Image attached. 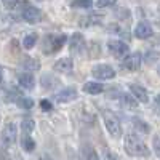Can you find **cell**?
Listing matches in <instances>:
<instances>
[{
  "label": "cell",
  "mask_w": 160,
  "mask_h": 160,
  "mask_svg": "<svg viewBox=\"0 0 160 160\" xmlns=\"http://www.w3.org/2000/svg\"><path fill=\"white\" fill-rule=\"evenodd\" d=\"M125 151L133 157H148L151 154L146 142L138 136V133H128L125 136Z\"/></svg>",
  "instance_id": "cell-1"
},
{
  "label": "cell",
  "mask_w": 160,
  "mask_h": 160,
  "mask_svg": "<svg viewBox=\"0 0 160 160\" xmlns=\"http://www.w3.org/2000/svg\"><path fill=\"white\" fill-rule=\"evenodd\" d=\"M102 120L104 125L108 128V131L111 133L112 138H120L122 136V125H120V120L117 118V115L111 111H102Z\"/></svg>",
  "instance_id": "cell-2"
},
{
  "label": "cell",
  "mask_w": 160,
  "mask_h": 160,
  "mask_svg": "<svg viewBox=\"0 0 160 160\" xmlns=\"http://www.w3.org/2000/svg\"><path fill=\"white\" fill-rule=\"evenodd\" d=\"M21 16L26 22L35 24L42 19V13H40L38 8H35L31 2H22L21 3Z\"/></svg>",
  "instance_id": "cell-3"
},
{
  "label": "cell",
  "mask_w": 160,
  "mask_h": 160,
  "mask_svg": "<svg viewBox=\"0 0 160 160\" xmlns=\"http://www.w3.org/2000/svg\"><path fill=\"white\" fill-rule=\"evenodd\" d=\"M16 141V125L15 123H7L2 130V136H0V142H2V148L7 151L10 149Z\"/></svg>",
  "instance_id": "cell-4"
},
{
  "label": "cell",
  "mask_w": 160,
  "mask_h": 160,
  "mask_svg": "<svg viewBox=\"0 0 160 160\" xmlns=\"http://www.w3.org/2000/svg\"><path fill=\"white\" fill-rule=\"evenodd\" d=\"M91 74L95 78H99V80H111L115 77V71L109 64H96L91 69Z\"/></svg>",
  "instance_id": "cell-5"
},
{
  "label": "cell",
  "mask_w": 160,
  "mask_h": 160,
  "mask_svg": "<svg viewBox=\"0 0 160 160\" xmlns=\"http://www.w3.org/2000/svg\"><path fill=\"white\" fill-rule=\"evenodd\" d=\"M66 43V35H48L45 38V53H55Z\"/></svg>",
  "instance_id": "cell-6"
},
{
  "label": "cell",
  "mask_w": 160,
  "mask_h": 160,
  "mask_svg": "<svg viewBox=\"0 0 160 160\" xmlns=\"http://www.w3.org/2000/svg\"><path fill=\"white\" fill-rule=\"evenodd\" d=\"M108 50L112 56H117V58H123L128 55V45L125 42H120V40H109Z\"/></svg>",
  "instance_id": "cell-7"
},
{
  "label": "cell",
  "mask_w": 160,
  "mask_h": 160,
  "mask_svg": "<svg viewBox=\"0 0 160 160\" xmlns=\"http://www.w3.org/2000/svg\"><path fill=\"white\" fill-rule=\"evenodd\" d=\"M141 62H142V56H141V53H131V55L125 56L123 68H125L128 72H136V71L141 68Z\"/></svg>",
  "instance_id": "cell-8"
},
{
  "label": "cell",
  "mask_w": 160,
  "mask_h": 160,
  "mask_svg": "<svg viewBox=\"0 0 160 160\" xmlns=\"http://www.w3.org/2000/svg\"><path fill=\"white\" fill-rule=\"evenodd\" d=\"M130 91H131V95L135 96L139 102H148V101H149L148 90H146L144 87H141V85H138V83H131V85H130Z\"/></svg>",
  "instance_id": "cell-9"
},
{
  "label": "cell",
  "mask_w": 160,
  "mask_h": 160,
  "mask_svg": "<svg viewBox=\"0 0 160 160\" xmlns=\"http://www.w3.org/2000/svg\"><path fill=\"white\" fill-rule=\"evenodd\" d=\"M135 35H136L138 38H141V40L149 38V37L152 35V28H151V24L146 22V21L139 22V24L136 26V29H135Z\"/></svg>",
  "instance_id": "cell-10"
},
{
  "label": "cell",
  "mask_w": 160,
  "mask_h": 160,
  "mask_svg": "<svg viewBox=\"0 0 160 160\" xmlns=\"http://www.w3.org/2000/svg\"><path fill=\"white\" fill-rule=\"evenodd\" d=\"M83 48H85V40H83L82 34H74L71 37V51L80 55Z\"/></svg>",
  "instance_id": "cell-11"
},
{
  "label": "cell",
  "mask_w": 160,
  "mask_h": 160,
  "mask_svg": "<svg viewBox=\"0 0 160 160\" xmlns=\"http://www.w3.org/2000/svg\"><path fill=\"white\" fill-rule=\"evenodd\" d=\"M18 83L21 85V88L24 90H32L34 88V83H35V80L32 77V74L28 71V72H22L18 75Z\"/></svg>",
  "instance_id": "cell-12"
},
{
  "label": "cell",
  "mask_w": 160,
  "mask_h": 160,
  "mask_svg": "<svg viewBox=\"0 0 160 160\" xmlns=\"http://www.w3.org/2000/svg\"><path fill=\"white\" fill-rule=\"evenodd\" d=\"M75 98H77V90H74V88H64L62 91H59L56 95L58 102H71Z\"/></svg>",
  "instance_id": "cell-13"
},
{
  "label": "cell",
  "mask_w": 160,
  "mask_h": 160,
  "mask_svg": "<svg viewBox=\"0 0 160 160\" xmlns=\"http://www.w3.org/2000/svg\"><path fill=\"white\" fill-rule=\"evenodd\" d=\"M72 68H74L72 58H61L55 64V71H58V72H71Z\"/></svg>",
  "instance_id": "cell-14"
},
{
  "label": "cell",
  "mask_w": 160,
  "mask_h": 160,
  "mask_svg": "<svg viewBox=\"0 0 160 160\" xmlns=\"http://www.w3.org/2000/svg\"><path fill=\"white\" fill-rule=\"evenodd\" d=\"M21 66L24 68V71L32 72V71L40 69V61H37V59H35V58H32V56H26V58L21 61Z\"/></svg>",
  "instance_id": "cell-15"
},
{
  "label": "cell",
  "mask_w": 160,
  "mask_h": 160,
  "mask_svg": "<svg viewBox=\"0 0 160 160\" xmlns=\"http://www.w3.org/2000/svg\"><path fill=\"white\" fill-rule=\"evenodd\" d=\"M102 90H104L102 83H98V82H87L83 85V91L90 93V95H99V93H102Z\"/></svg>",
  "instance_id": "cell-16"
},
{
  "label": "cell",
  "mask_w": 160,
  "mask_h": 160,
  "mask_svg": "<svg viewBox=\"0 0 160 160\" xmlns=\"http://www.w3.org/2000/svg\"><path fill=\"white\" fill-rule=\"evenodd\" d=\"M21 146L26 152H32L35 149V141L31 138V133H24L22 139H21Z\"/></svg>",
  "instance_id": "cell-17"
},
{
  "label": "cell",
  "mask_w": 160,
  "mask_h": 160,
  "mask_svg": "<svg viewBox=\"0 0 160 160\" xmlns=\"http://www.w3.org/2000/svg\"><path fill=\"white\" fill-rule=\"evenodd\" d=\"M122 104H123V108L130 109V111H135L138 109V99H135V96H128V95H123L122 96Z\"/></svg>",
  "instance_id": "cell-18"
},
{
  "label": "cell",
  "mask_w": 160,
  "mask_h": 160,
  "mask_svg": "<svg viewBox=\"0 0 160 160\" xmlns=\"http://www.w3.org/2000/svg\"><path fill=\"white\" fill-rule=\"evenodd\" d=\"M83 19H85V21H82L83 26H96V24H101L102 22V16L98 15V13H91V15L85 16Z\"/></svg>",
  "instance_id": "cell-19"
},
{
  "label": "cell",
  "mask_w": 160,
  "mask_h": 160,
  "mask_svg": "<svg viewBox=\"0 0 160 160\" xmlns=\"http://www.w3.org/2000/svg\"><path fill=\"white\" fill-rule=\"evenodd\" d=\"M21 95L18 93L16 88H10V90H5V101L7 102H11V101H19Z\"/></svg>",
  "instance_id": "cell-20"
},
{
  "label": "cell",
  "mask_w": 160,
  "mask_h": 160,
  "mask_svg": "<svg viewBox=\"0 0 160 160\" xmlns=\"http://www.w3.org/2000/svg\"><path fill=\"white\" fill-rule=\"evenodd\" d=\"M35 42H37V35H35V34H29V35H26V37H24V40H22V47H24L26 50H31V48H34Z\"/></svg>",
  "instance_id": "cell-21"
},
{
  "label": "cell",
  "mask_w": 160,
  "mask_h": 160,
  "mask_svg": "<svg viewBox=\"0 0 160 160\" xmlns=\"http://www.w3.org/2000/svg\"><path fill=\"white\" fill-rule=\"evenodd\" d=\"M133 125H135V128L138 130V133H141V135H144V133L149 131V127L146 125L141 118H133Z\"/></svg>",
  "instance_id": "cell-22"
},
{
  "label": "cell",
  "mask_w": 160,
  "mask_h": 160,
  "mask_svg": "<svg viewBox=\"0 0 160 160\" xmlns=\"http://www.w3.org/2000/svg\"><path fill=\"white\" fill-rule=\"evenodd\" d=\"M34 127H35V123H34L32 118H24L22 122H21V130H22V133H32Z\"/></svg>",
  "instance_id": "cell-23"
},
{
  "label": "cell",
  "mask_w": 160,
  "mask_h": 160,
  "mask_svg": "<svg viewBox=\"0 0 160 160\" xmlns=\"http://www.w3.org/2000/svg\"><path fill=\"white\" fill-rule=\"evenodd\" d=\"M82 157L83 158H98V154L95 152V151H93V148H91V146H83V148H82Z\"/></svg>",
  "instance_id": "cell-24"
},
{
  "label": "cell",
  "mask_w": 160,
  "mask_h": 160,
  "mask_svg": "<svg viewBox=\"0 0 160 160\" xmlns=\"http://www.w3.org/2000/svg\"><path fill=\"white\" fill-rule=\"evenodd\" d=\"M72 7L74 8H91L93 2H91V0H74Z\"/></svg>",
  "instance_id": "cell-25"
},
{
  "label": "cell",
  "mask_w": 160,
  "mask_h": 160,
  "mask_svg": "<svg viewBox=\"0 0 160 160\" xmlns=\"http://www.w3.org/2000/svg\"><path fill=\"white\" fill-rule=\"evenodd\" d=\"M18 104L21 106V108H22V109H31V108H32V106H34V102H32V101H31L29 98H22V96L19 98V101H18Z\"/></svg>",
  "instance_id": "cell-26"
},
{
  "label": "cell",
  "mask_w": 160,
  "mask_h": 160,
  "mask_svg": "<svg viewBox=\"0 0 160 160\" xmlns=\"http://www.w3.org/2000/svg\"><path fill=\"white\" fill-rule=\"evenodd\" d=\"M152 144H154V151H155V154H157V155L160 157V133H157V135H154Z\"/></svg>",
  "instance_id": "cell-27"
},
{
  "label": "cell",
  "mask_w": 160,
  "mask_h": 160,
  "mask_svg": "<svg viewBox=\"0 0 160 160\" xmlns=\"http://www.w3.org/2000/svg\"><path fill=\"white\" fill-rule=\"evenodd\" d=\"M40 108H42L45 112H50V111L53 109V106H51V102H50V101H47V99H42V101H40Z\"/></svg>",
  "instance_id": "cell-28"
},
{
  "label": "cell",
  "mask_w": 160,
  "mask_h": 160,
  "mask_svg": "<svg viewBox=\"0 0 160 160\" xmlns=\"http://www.w3.org/2000/svg\"><path fill=\"white\" fill-rule=\"evenodd\" d=\"M115 2L117 0H98V7H112V5H115Z\"/></svg>",
  "instance_id": "cell-29"
},
{
  "label": "cell",
  "mask_w": 160,
  "mask_h": 160,
  "mask_svg": "<svg viewBox=\"0 0 160 160\" xmlns=\"http://www.w3.org/2000/svg\"><path fill=\"white\" fill-rule=\"evenodd\" d=\"M2 2H3L5 8H15L16 3H18V0H2Z\"/></svg>",
  "instance_id": "cell-30"
},
{
  "label": "cell",
  "mask_w": 160,
  "mask_h": 160,
  "mask_svg": "<svg viewBox=\"0 0 160 160\" xmlns=\"http://www.w3.org/2000/svg\"><path fill=\"white\" fill-rule=\"evenodd\" d=\"M157 101H158V102H160V95H158V96H157Z\"/></svg>",
  "instance_id": "cell-31"
},
{
  "label": "cell",
  "mask_w": 160,
  "mask_h": 160,
  "mask_svg": "<svg viewBox=\"0 0 160 160\" xmlns=\"http://www.w3.org/2000/svg\"><path fill=\"white\" fill-rule=\"evenodd\" d=\"M158 74H160V68H158Z\"/></svg>",
  "instance_id": "cell-32"
}]
</instances>
